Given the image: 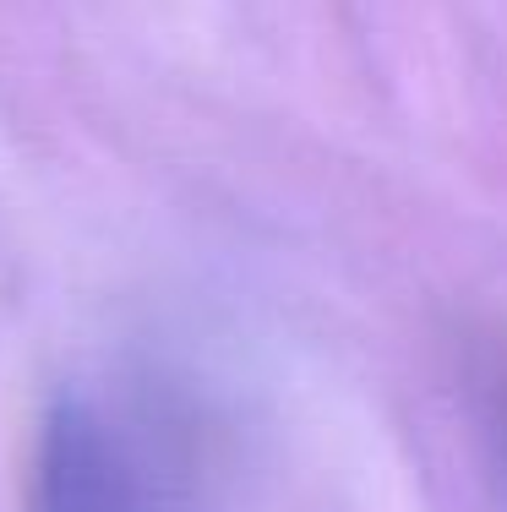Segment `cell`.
<instances>
[{
    "mask_svg": "<svg viewBox=\"0 0 507 512\" xmlns=\"http://www.w3.org/2000/svg\"><path fill=\"white\" fill-rule=\"evenodd\" d=\"M33 512H197L164 425L99 393H66L39 431Z\"/></svg>",
    "mask_w": 507,
    "mask_h": 512,
    "instance_id": "1",
    "label": "cell"
}]
</instances>
